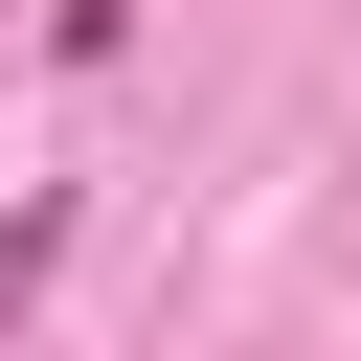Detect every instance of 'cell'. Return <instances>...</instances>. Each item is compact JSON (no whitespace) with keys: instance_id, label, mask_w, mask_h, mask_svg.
<instances>
[{"instance_id":"1","label":"cell","mask_w":361,"mask_h":361,"mask_svg":"<svg viewBox=\"0 0 361 361\" xmlns=\"http://www.w3.org/2000/svg\"><path fill=\"white\" fill-rule=\"evenodd\" d=\"M45 248H68V203H0V316L45 293Z\"/></svg>"}]
</instances>
